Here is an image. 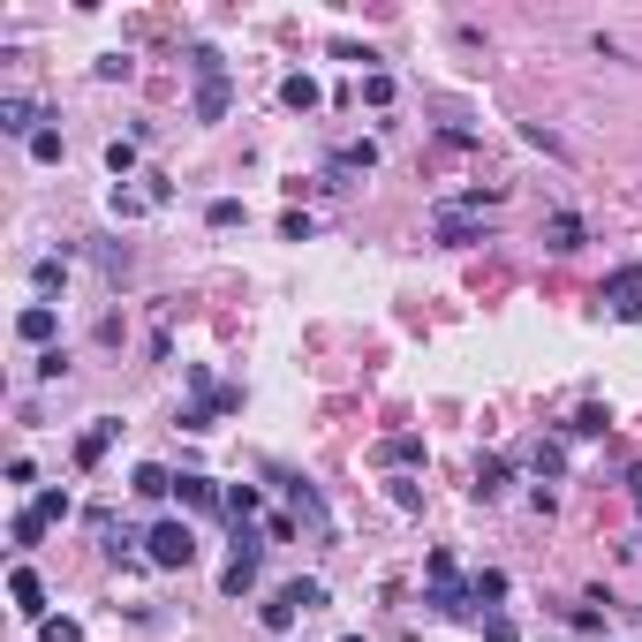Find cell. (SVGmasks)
Listing matches in <instances>:
<instances>
[{
  "label": "cell",
  "mask_w": 642,
  "mask_h": 642,
  "mask_svg": "<svg viewBox=\"0 0 642 642\" xmlns=\"http://www.w3.org/2000/svg\"><path fill=\"white\" fill-rule=\"evenodd\" d=\"M318 99H325V91H318V76H288V84H280V106H295V114H310Z\"/></svg>",
  "instance_id": "17"
},
{
  "label": "cell",
  "mask_w": 642,
  "mask_h": 642,
  "mask_svg": "<svg viewBox=\"0 0 642 642\" xmlns=\"http://www.w3.org/2000/svg\"><path fill=\"white\" fill-rule=\"evenodd\" d=\"M363 99H371V106L393 99V76H386V68H371V76H363Z\"/></svg>",
  "instance_id": "33"
},
{
  "label": "cell",
  "mask_w": 642,
  "mask_h": 642,
  "mask_svg": "<svg viewBox=\"0 0 642 642\" xmlns=\"http://www.w3.org/2000/svg\"><path fill=\"white\" fill-rule=\"evenodd\" d=\"M257 507H265V499H257V484H227V507H220V514H227V522H235V529L250 522Z\"/></svg>",
  "instance_id": "18"
},
{
  "label": "cell",
  "mask_w": 642,
  "mask_h": 642,
  "mask_svg": "<svg viewBox=\"0 0 642 642\" xmlns=\"http://www.w3.org/2000/svg\"><path fill=\"white\" fill-rule=\"evenodd\" d=\"M38 642H84V627L76 620H38Z\"/></svg>",
  "instance_id": "31"
},
{
  "label": "cell",
  "mask_w": 642,
  "mask_h": 642,
  "mask_svg": "<svg viewBox=\"0 0 642 642\" xmlns=\"http://www.w3.org/2000/svg\"><path fill=\"white\" fill-rule=\"evenodd\" d=\"M31 371H38V378H68V355H61V348H46V355L31 363Z\"/></svg>",
  "instance_id": "38"
},
{
  "label": "cell",
  "mask_w": 642,
  "mask_h": 642,
  "mask_svg": "<svg viewBox=\"0 0 642 642\" xmlns=\"http://www.w3.org/2000/svg\"><path fill=\"white\" fill-rule=\"evenodd\" d=\"M393 507H401V514H416V507H423V491L408 484V476H393Z\"/></svg>",
  "instance_id": "37"
},
{
  "label": "cell",
  "mask_w": 642,
  "mask_h": 642,
  "mask_svg": "<svg viewBox=\"0 0 642 642\" xmlns=\"http://www.w3.org/2000/svg\"><path fill=\"white\" fill-rule=\"evenodd\" d=\"M280 235H288V242H310V235H318V220H310V212H288V220H280Z\"/></svg>",
  "instance_id": "36"
},
{
  "label": "cell",
  "mask_w": 642,
  "mask_h": 642,
  "mask_svg": "<svg viewBox=\"0 0 642 642\" xmlns=\"http://www.w3.org/2000/svg\"><path fill=\"white\" fill-rule=\"evenodd\" d=\"M288 499H295V514H310V529H318V537H333V514H325L318 484H288Z\"/></svg>",
  "instance_id": "12"
},
{
  "label": "cell",
  "mask_w": 642,
  "mask_h": 642,
  "mask_svg": "<svg viewBox=\"0 0 642 642\" xmlns=\"http://www.w3.org/2000/svg\"><path fill=\"white\" fill-rule=\"evenodd\" d=\"M31 159H46V167H53V159H61V129H38L31 136Z\"/></svg>",
  "instance_id": "35"
},
{
  "label": "cell",
  "mask_w": 642,
  "mask_h": 642,
  "mask_svg": "<svg viewBox=\"0 0 642 642\" xmlns=\"http://www.w3.org/2000/svg\"><path fill=\"white\" fill-rule=\"evenodd\" d=\"M129 68H136L129 53H99V84H129Z\"/></svg>",
  "instance_id": "28"
},
{
  "label": "cell",
  "mask_w": 642,
  "mask_h": 642,
  "mask_svg": "<svg viewBox=\"0 0 642 642\" xmlns=\"http://www.w3.org/2000/svg\"><path fill=\"white\" fill-rule=\"evenodd\" d=\"M484 642H522V627H514L507 612H484Z\"/></svg>",
  "instance_id": "30"
},
{
  "label": "cell",
  "mask_w": 642,
  "mask_h": 642,
  "mask_svg": "<svg viewBox=\"0 0 642 642\" xmlns=\"http://www.w3.org/2000/svg\"><path fill=\"white\" fill-rule=\"evenodd\" d=\"M8 597H16L23 620H53V612H46V582H38L31 567H16V575H8Z\"/></svg>",
  "instance_id": "6"
},
{
  "label": "cell",
  "mask_w": 642,
  "mask_h": 642,
  "mask_svg": "<svg viewBox=\"0 0 642 642\" xmlns=\"http://www.w3.org/2000/svg\"><path fill=\"white\" fill-rule=\"evenodd\" d=\"M605 303H612V318H620V325L642 318V265H612L605 272Z\"/></svg>",
  "instance_id": "2"
},
{
  "label": "cell",
  "mask_w": 642,
  "mask_h": 642,
  "mask_svg": "<svg viewBox=\"0 0 642 642\" xmlns=\"http://www.w3.org/2000/svg\"><path fill=\"white\" fill-rule=\"evenodd\" d=\"M106 167H114V174H136V136H114V144H106Z\"/></svg>",
  "instance_id": "27"
},
{
  "label": "cell",
  "mask_w": 642,
  "mask_h": 642,
  "mask_svg": "<svg viewBox=\"0 0 642 642\" xmlns=\"http://www.w3.org/2000/svg\"><path fill=\"white\" fill-rule=\"evenodd\" d=\"M121 439V416H91V431L76 439V469H99L106 461V446Z\"/></svg>",
  "instance_id": "5"
},
{
  "label": "cell",
  "mask_w": 642,
  "mask_h": 642,
  "mask_svg": "<svg viewBox=\"0 0 642 642\" xmlns=\"http://www.w3.org/2000/svg\"><path fill=\"white\" fill-rule=\"evenodd\" d=\"M469 590H476V605H499V597H507V575H499V567H476V575H469Z\"/></svg>",
  "instance_id": "23"
},
{
  "label": "cell",
  "mask_w": 642,
  "mask_h": 642,
  "mask_svg": "<svg viewBox=\"0 0 642 642\" xmlns=\"http://www.w3.org/2000/svg\"><path fill=\"white\" fill-rule=\"evenodd\" d=\"M129 491H136V499H167V491H174V469H159V461H136Z\"/></svg>",
  "instance_id": "11"
},
{
  "label": "cell",
  "mask_w": 642,
  "mask_h": 642,
  "mask_svg": "<svg viewBox=\"0 0 642 642\" xmlns=\"http://www.w3.org/2000/svg\"><path fill=\"white\" fill-rule=\"evenodd\" d=\"M431 235H439L446 250H469V242H491L484 227H476V212H469V204H439V212H431Z\"/></svg>",
  "instance_id": "3"
},
{
  "label": "cell",
  "mask_w": 642,
  "mask_h": 642,
  "mask_svg": "<svg viewBox=\"0 0 642 642\" xmlns=\"http://www.w3.org/2000/svg\"><path fill=\"white\" fill-rule=\"evenodd\" d=\"M144 212H152V197H144V189H121V182H114V220H144Z\"/></svg>",
  "instance_id": "25"
},
{
  "label": "cell",
  "mask_w": 642,
  "mask_h": 642,
  "mask_svg": "<svg viewBox=\"0 0 642 642\" xmlns=\"http://www.w3.org/2000/svg\"><path fill=\"white\" fill-rule=\"evenodd\" d=\"M31 288H38V295L68 288V265H61V257H38V265H31Z\"/></svg>",
  "instance_id": "24"
},
{
  "label": "cell",
  "mask_w": 642,
  "mask_h": 642,
  "mask_svg": "<svg viewBox=\"0 0 642 642\" xmlns=\"http://www.w3.org/2000/svg\"><path fill=\"white\" fill-rule=\"evenodd\" d=\"M627 499H635V507H642V461H635V469H627Z\"/></svg>",
  "instance_id": "39"
},
{
  "label": "cell",
  "mask_w": 642,
  "mask_h": 642,
  "mask_svg": "<svg viewBox=\"0 0 642 642\" xmlns=\"http://www.w3.org/2000/svg\"><path fill=\"white\" fill-rule=\"evenodd\" d=\"M189 76H197V84H220V76H227L220 46H204V38H197V46H189Z\"/></svg>",
  "instance_id": "15"
},
{
  "label": "cell",
  "mask_w": 642,
  "mask_h": 642,
  "mask_svg": "<svg viewBox=\"0 0 642 642\" xmlns=\"http://www.w3.org/2000/svg\"><path fill=\"white\" fill-rule=\"evenodd\" d=\"M174 491H182V507H197V514H212V507H227V491L212 484V476H174Z\"/></svg>",
  "instance_id": "9"
},
{
  "label": "cell",
  "mask_w": 642,
  "mask_h": 642,
  "mask_svg": "<svg viewBox=\"0 0 642 642\" xmlns=\"http://www.w3.org/2000/svg\"><path fill=\"white\" fill-rule=\"evenodd\" d=\"M31 514H38V522H68V514H76V499H68V491H38V499H31Z\"/></svg>",
  "instance_id": "22"
},
{
  "label": "cell",
  "mask_w": 642,
  "mask_h": 642,
  "mask_svg": "<svg viewBox=\"0 0 642 642\" xmlns=\"http://www.w3.org/2000/svg\"><path fill=\"white\" fill-rule=\"evenodd\" d=\"M106 265V280H129V250H114V242H99V250H91Z\"/></svg>",
  "instance_id": "29"
},
{
  "label": "cell",
  "mask_w": 642,
  "mask_h": 642,
  "mask_svg": "<svg viewBox=\"0 0 642 642\" xmlns=\"http://www.w3.org/2000/svg\"><path fill=\"white\" fill-rule=\"evenodd\" d=\"M227 106H235V84H227V76L220 84H197V121H220Z\"/></svg>",
  "instance_id": "14"
},
{
  "label": "cell",
  "mask_w": 642,
  "mask_h": 642,
  "mask_svg": "<svg viewBox=\"0 0 642 642\" xmlns=\"http://www.w3.org/2000/svg\"><path fill=\"white\" fill-rule=\"evenodd\" d=\"M582 242H590V227H582L575 212H552V220H544V250L567 257V250H582Z\"/></svg>",
  "instance_id": "8"
},
{
  "label": "cell",
  "mask_w": 642,
  "mask_h": 642,
  "mask_svg": "<svg viewBox=\"0 0 642 642\" xmlns=\"http://www.w3.org/2000/svg\"><path fill=\"white\" fill-rule=\"evenodd\" d=\"M529 469H537V476H552V484H559V476H567V446H559V439L529 446Z\"/></svg>",
  "instance_id": "19"
},
{
  "label": "cell",
  "mask_w": 642,
  "mask_h": 642,
  "mask_svg": "<svg viewBox=\"0 0 642 642\" xmlns=\"http://www.w3.org/2000/svg\"><path fill=\"white\" fill-rule=\"evenodd\" d=\"M189 559H197V529L189 522H159L144 537V567H189Z\"/></svg>",
  "instance_id": "1"
},
{
  "label": "cell",
  "mask_w": 642,
  "mask_h": 642,
  "mask_svg": "<svg viewBox=\"0 0 642 642\" xmlns=\"http://www.w3.org/2000/svg\"><path fill=\"white\" fill-rule=\"evenodd\" d=\"M280 597H288L295 612H318V605H325V582H318V575H295V582H288Z\"/></svg>",
  "instance_id": "20"
},
{
  "label": "cell",
  "mask_w": 642,
  "mask_h": 642,
  "mask_svg": "<svg viewBox=\"0 0 642 642\" xmlns=\"http://www.w3.org/2000/svg\"><path fill=\"white\" fill-rule=\"evenodd\" d=\"M378 461H386V469H416V461H423V439H416V431H401V439L378 446Z\"/></svg>",
  "instance_id": "13"
},
{
  "label": "cell",
  "mask_w": 642,
  "mask_h": 642,
  "mask_svg": "<svg viewBox=\"0 0 642 642\" xmlns=\"http://www.w3.org/2000/svg\"><path fill=\"white\" fill-rule=\"evenodd\" d=\"M348 642H363V635H348Z\"/></svg>",
  "instance_id": "40"
},
{
  "label": "cell",
  "mask_w": 642,
  "mask_h": 642,
  "mask_svg": "<svg viewBox=\"0 0 642 642\" xmlns=\"http://www.w3.org/2000/svg\"><path fill=\"white\" fill-rule=\"evenodd\" d=\"M567 627H575V635H605V612H590V605H575V612H567Z\"/></svg>",
  "instance_id": "34"
},
{
  "label": "cell",
  "mask_w": 642,
  "mask_h": 642,
  "mask_svg": "<svg viewBox=\"0 0 642 642\" xmlns=\"http://www.w3.org/2000/svg\"><path fill=\"white\" fill-rule=\"evenodd\" d=\"M265 627H272V635H288V627H295V605H288V597H272V605H265Z\"/></svg>",
  "instance_id": "32"
},
{
  "label": "cell",
  "mask_w": 642,
  "mask_h": 642,
  "mask_svg": "<svg viewBox=\"0 0 642 642\" xmlns=\"http://www.w3.org/2000/svg\"><path fill=\"white\" fill-rule=\"evenodd\" d=\"M8 537H16V552H31V544H38V537H46V522H38V514H31V507H23V514H16V522H8Z\"/></svg>",
  "instance_id": "26"
},
{
  "label": "cell",
  "mask_w": 642,
  "mask_h": 642,
  "mask_svg": "<svg viewBox=\"0 0 642 642\" xmlns=\"http://www.w3.org/2000/svg\"><path fill=\"white\" fill-rule=\"evenodd\" d=\"M507 476H514V469L491 454V461H476V484H469V491H476V499H499V491H507Z\"/></svg>",
  "instance_id": "16"
},
{
  "label": "cell",
  "mask_w": 642,
  "mask_h": 642,
  "mask_svg": "<svg viewBox=\"0 0 642 642\" xmlns=\"http://www.w3.org/2000/svg\"><path fill=\"white\" fill-rule=\"evenodd\" d=\"M53 333H61V310H53V303H31V310L16 318V340H31V348H46Z\"/></svg>",
  "instance_id": "7"
},
{
  "label": "cell",
  "mask_w": 642,
  "mask_h": 642,
  "mask_svg": "<svg viewBox=\"0 0 642 642\" xmlns=\"http://www.w3.org/2000/svg\"><path fill=\"white\" fill-rule=\"evenodd\" d=\"M38 121H46V114H38V99H23V91H8V99H0V136H23V144H31Z\"/></svg>",
  "instance_id": "4"
},
{
  "label": "cell",
  "mask_w": 642,
  "mask_h": 642,
  "mask_svg": "<svg viewBox=\"0 0 642 642\" xmlns=\"http://www.w3.org/2000/svg\"><path fill=\"white\" fill-rule=\"evenodd\" d=\"M242 220H250L242 197H212V204H204V227H220V235H227V227H242Z\"/></svg>",
  "instance_id": "21"
},
{
  "label": "cell",
  "mask_w": 642,
  "mask_h": 642,
  "mask_svg": "<svg viewBox=\"0 0 642 642\" xmlns=\"http://www.w3.org/2000/svg\"><path fill=\"white\" fill-rule=\"evenodd\" d=\"M612 431V416H605V401H582L575 416H567V439H605Z\"/></svg>",
  "instance_id": "10"
}]
</instances>
